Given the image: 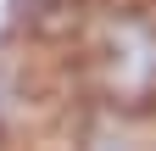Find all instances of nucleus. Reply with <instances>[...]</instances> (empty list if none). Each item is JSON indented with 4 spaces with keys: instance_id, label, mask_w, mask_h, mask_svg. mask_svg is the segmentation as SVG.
Listing matches in <instances>:
<instances>
[{
    "instance_id": "f257e3e1",
    "label": "nucleus",
    "mask_w": 156,
    "mask_h": 151,
    "mask_svg": "<svg viewBox=\"0 0 156 151\" xmlns=\"http://www.w3.org/2000/svg\"><path fill=\"white\" fill-rule=\"evenodd\" d=\"M89 95L112 112H145L156 106V11L123 6L101 11L89 34L78 39Z\"/></svg>"
}]
</instances>
